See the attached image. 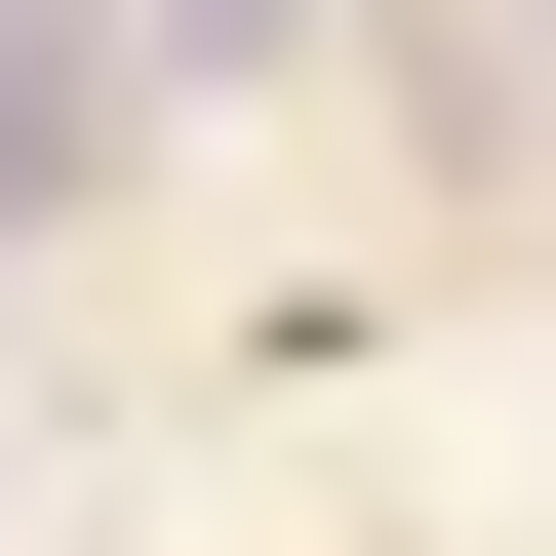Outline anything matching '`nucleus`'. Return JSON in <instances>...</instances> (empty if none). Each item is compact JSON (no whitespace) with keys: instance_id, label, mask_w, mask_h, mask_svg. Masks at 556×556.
Instances as JSON below:
<instances>
[{"instance_id":"obj_1","label":"nucleus","mask_w":556,"mask_h":556,"mask_svg":"<svg viewBox=\"0 0 556 556\" xmlns=\"http://www.w3.org/2000/svg\"><path fill=\"white\" fill-rule=\"evenodd\" d=\"M160 40H278V0H160Z\"/></svg>"}]
</instances>
